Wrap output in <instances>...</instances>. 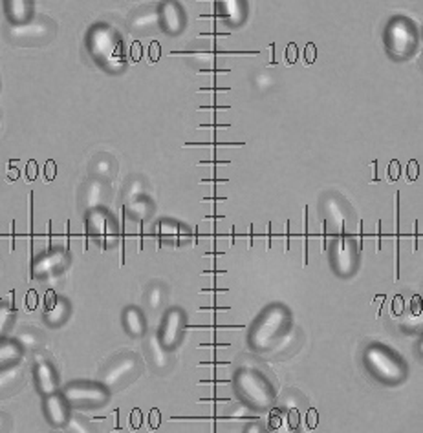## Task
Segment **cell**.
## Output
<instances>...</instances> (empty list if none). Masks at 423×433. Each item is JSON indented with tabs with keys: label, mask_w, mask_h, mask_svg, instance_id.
I'll use <instances>...</instances> for the list:
<instances>
[{
	"label": "cell",
	"mask_w": 423,
	"mask_h": 433,
	"mask_svg": "<svg viewBox=\"0 0 423 433\" xmlns=\"http://www.w3.org/2000/svg\"><path fill=\"white\" fill-rule=\"evenodd\" d=\"M292 324V313L286 305L282 304H272L267 305L260 313L255 324H253L251 331H249V343L251 348L258 353L272 349L275 343L284 337Z\"/></svg>",
	"instance_id": "obj_1"
},
{
	"label": "cell",
	"mask_w": 423,
	"mask_h": 433,
	"mask_svg": "<svg viewBox=\"0 0 423 433\" xmlns=\"http://www.w3.org/2000/svg\"><path fill=\"white\" fill-rule=\"evenodd\" d=\"M363 362L368 373L385 384H399L407 379V364L381 343H370L363 351Z\"/></svg>",
	"instance_id": "obj_2"
},
{
	"label": "cell",
	"mask_w": 423,
	"mask_h": 433,
	"mask_svg": "<svg viewBox=\"0 0 423 433\" xmlns=\"http://www.w3.org/2000/svg\"><path fill=\"white\" fill-rule=\"evenodd\" d=\"M233 382H235L238 395L253 409L264 411V409H269L275 404V391H273L272 384L267 382L266 377L258 373L257 369H238Z\"/></svg>",
	"instance_id": "obj_3"
},
{
	"label": "cell",
	"mask_w": 423,
	"mask_h": 433,
	"mask_svg": "<svg viewBox=\"0 0 423 433\" xmlns=\"http://www.w3.org/2000/svg\"><path fill=\"white\" fill-rule=\"evenodd\" d=\"M86 46L97 65L105 68L110 65H123V40L110 26H94L86 37Z\"/></svg>",
	"instance_id": "obj_4"
},
{
	"label": "cell",
	"mask_w": 423,
	"mask_h": 433,
	"mask_svg": "<svg viewBox=\"0 0 423 433\" xmlns=\"http://www.w3.org/2000/svg\"><path fill=\"white\" fill-rule=\"evenodd\" d=\"M385 48L388 55L396 60L410 59L418 46V31L416 26L405 17H394L385 28Z\"/></svg>",
	"instance_id": "obj_5"
},
{
	"label": "cell",
	"mask_w": 423,
	"mask_h": 433,
	"mask_svg": "<svg viewBox=\"0 0 423 433\" xmlns=\"http://www.w3.org/2000/svg\"><path fill=\"white\" fill-rule=\"evenodd\" d=\"M143 371V364L140 357L134 353L117 355L99 375V384H103L110 393L126 388L132 380H136Z\"/></svg>",
	"instance_id": "obj_6"
},
{
	"label": "cell",
	"mask_w": 423,
	"mask_h": 433,
	"mask_svg": "<svg viewBox=\"0 0 423 433\" xmlns=\"http://www.w3.org/2000/svg\"><path fill=\"white\" fill-rule=\"evenodd\" d=\"M63 397L72 408H101L108 402L110 391L99 382H72L63 389Z\"/></svg>",
	"instance_id": "obj_7"
},
{
	"label": "cell",
	"mask_w": 423,
	"mask_h": 433,
	"mask_svg": "<svg viewBox=\"0 0 423 433\" xmlns=\"http://www.w3.org/2000/svg\"><path fill=\"white\" fill-rule=\"evenodd\" d=\"M330 264H332L333 273L338 274L339 278L354 276L359 265V253L356 239L348 238L345 235L333 239L332 247H330Z\"/></svg>",
	"instance_id": "obj_8"
},
{
	"label": "cell",
	"mask_w": 423,
	"mask_h": 433,
	"mask_svg": "<svg viewBox=\"0 0 423 433\" xmlns=\"http://www.w3.org/2000/svg\"><path fill=\"white\" fill-rule=\"evenodd\" d=\"M8 33L19 44H39L56 33V24L48 17H31L26 22L11 24Z\"/></svg>",
	"instance_id": "obj_9"
},
{
	"label": "cell",
	"mask_w": 423,
	"mask_h": 433,
	"mask_svg": "<svg viewBox=\"0 0 423 433\" xmlns=\"http://www.w3.org/2000/svg\"><path fill=\"white\" fill-rule=\"evenodd\" d=\"M183 329H185V314H183V309L172 307L169 309L161 320V329L158 333V339H160L161 346L169 351L176 349L181 342V337H183Z\"/></svg>",
	"instance_id": "obj_10"
},
{
	"label": "cell",
	"mask_w": 423,
	"mask_h": 433,
	"mask_svg": "<svg viewBox=\"0 0 423 433\" xmlns=\"http://www.w3.org/2000/svg\"><path fill=\"white\" fill-rule=\"evenodd\" d=\"M88 230L101 241L103 247H112L117 239V223L110 212L103 207L92 209L88 214Z\"/></svg>",
	"instance_id": "obj_11"
},
{
	"label": "cell",
	"mask_w": 423,
	"mask_h": 433,
	"mask_svg": "<svg viewBox=\"0 0 423 433\" xmlns=\"http://www.w3.org/2000/svg\"><path fill=\"white\" fill-rule=\"evenodd\" d=\"M324 219L332 225V229L339 235H345L352 221V210L347 201L335 194L324 198Z\"/></svg>",
	"instance_id": "obj_12"
},
{
	"label": "cell",
	"mask_w": 423,
	"mask_h": 433,
	"mask_svg": "<svg viewBox=\"0 0 423 433\" xmlns=\"http://www.w3.org/2000/svg\"><path fill=\"white\" fill-rule=\"evenodd\" d=\"M158 24L167 35H180L185 28V11L176 0H165L158 8Z\"/></svg>",
	"instance_id": "obj_13"
},
{
	"label": "cell",
	"mask_w": 423,
	"mask_h": 433,
	"mask_svg": "<svg viewBox=\"0 0 423 433\" xmlns=\"http://www.w3.org/2000/svg\"><path fill=\"white\" fill-rule=\"evenodd\" d=\"M44 414L51 426H56V428H65L66 421L70 417V406H68V402L65 400V397L56 391V393L46 395Z\"/></svg>",
	"instance_id": "obj_14"
},
{
	"label": "cell",
	"mask_w": 423,
	"mask_h": 433,
	"mask_svg": "<svg viewBox=\"0 0 423 433\" xmlns=\"http://www.w3.org/2000/svg\"><path fill=\"white\" fill-rule=\"evenodd\" d=\"M66 265V253L60 249L50 251L46 253L44 256H40L39 260L33 265V276L37 278H44V276H50V274L57 273V271L65 269Z\"/></svg>",
	"instance_id": "obj_15"
},
{
	"label": "cell",
	"mask_w": 423,
	"mask_h": 433,
	"mask_svg": "<svg viewBox=\"0 0 423 433\" xmlns=\"http://www.w3.org/2000/svg\"><path fill=\"white\" fill-rule=\"evenodd\" d=\"M108 194H110V189L106 181L101 180H92L90 183L86 185L85 192H83V205L85 209L92 210L97 209V207H103L108 199Z\"/></svg>",
	"instance_id": "obj_16"
},
{
	"label": "cell",
	"mask_w": 423,
	"mask_h": 433,
	"mask_svg": "<svg viewBox=\"0 0 423 433\" xmlns=\"http://www.w3.org/2000/svg\"><path fill=\"white\" fill-rule=\"evenodd\" d=\"M24 382V371L17 364L0 369V397L15 393Z\"/></svg>",
	"instance_id": "obj_17"
},
{
	"label": "cell",
	"mask_w": 423,
	"mask_h": 433,
	"mask_svg": "<svg viewBox=\"0 0 423 433\" xmlns=\"http://www.w3.org/2000/svg\"><path fill=\"white\" fill-rule=\"evenodd\" d=\"M156 26H160L158 24V8H143L136 11L131 20V30L140 35H149V31Z\"/></svg>",
	"instance_id": "obj_18"
},
{
	"label": "cell",
	"mask_w": 423,
	"mask_h": 433,
	"mask_svg": "<svg viewBox=\"0 0 423 433\" xmlns=\"http://www.w3.org/2000/svg\"><path fill=\"white\" fill-rule=\"evenodd\" d=\"M37 388L42 395H50L57 391V375L50 362H39L35 368Z\"/></svg>",
	"instance_id": "obj_19"
},
{
	"label": "cell",
	"mask_w": 423,
	"mask_h": 433,
	"mask_svg": "<svg viewBox=\"0 0 423 433\" xmlns=\"http://www.w3.org/2000/svg\"><path fill=\"white\" fill-rule=\"evenodd\" d=\"M123 328L131 337H143L147 331V322L145 316L141 313L140 307H134V305H128V307L123 311Z\"/></svg>",
	"instance_id": "obj_20"
},
{
	"label": "cell",
	"mask_w": 423,
	"mask_h": 433,
	"mask_svg": "<svg viewBox=\"0 0 423 433\" xmlns=\"http://www.w3.org/2000/svg\"><path fill=\"white\" fill-rule=\"evenodd\" d=\"M6 15L11 24H20L31 19L33 13V0H4Z\"/></svg>",
	"instance_id": "obj_21"
},
{
	"label": "cell",
	"mask_w": 423,
	"mask_h": 433,
	"mask_svg": "<svg viewBox=\"0 0 423 433\" xmlns=\"http://www.w3.org/2000/svg\"><path fill=\"white\" fill-rule=\"evenodd\" d=\"M147 349H149V357H151L152 366L158 369V371H163V369L169 368L171 359H169V349H165L161 346L158 334H152L147 343Z\"/></svg>",
	"instance_id": "obj_22"
},
{
	"label": "cell",
	"mask_w": 423,
	"mask_h": 433,
	"mask_svg": "<svg viewBox=\"0 0 423 433\" xmlns=\"http://www.w3.org/2000/svg\"><path fill=\"white\" fill-rule=\"evenodd\" d=\"M126 207V216L131 219H147L149 216H152L154 212V203H152L151 199L145 198V196H140V198H134L131 201H126L125 203Z\"/></svg>",
	"instance_id": "obj_23"
},
{
	"label": "cell",
	"mask_w": 423,
	"mask_h": 433,
	"mask_svg": "<svg viewBox=\"0 0 423 433\" xmlns=\"http://www.w3.org/2000/svg\"><path fill=\"white\" fill-rule=\"evenodd\" d=\"M116 161L110 155H99L94 163L90 164V172L96 180L110 181L116 176Z\"/></svg>",
	"instance_id": "obj_24"
},
{
	"label": "cell",
	"mask_w": 423,
	"mask_h": 433,
	"mask_svg": "<svg viewBox=\"0 0 423 433\" xmlns=\"http://www.w3.org/2000/svg\"><path fill=\"white\" fill-rule=\"evenodd\" d=\"M70 316V304L66 302L65 298H56V302L46 307L44 319L48 324H51L53 328L57 325L65 324V320Z\"/></svg>",
	"instance_id": "obj_25"
},
{
	"label": "cell",
	"mask_w": 423,
	"mask_h": 433,
	"mask_svg": "<svg viewBox=\"0 0 423 433\" xmlns=\"http://www.w3.org/2000/svg\"><path fill=\"white\" fill-rule=\"evenodd\" d=\"M20 357H22V348L17 343V340L0 339V369L17 364Z\"/></svg>",
	"instance_id": "obj_26"
},
{
	"label": "cell",
	"mask_w": 423,
	"mask_h": 433,
	"mask_svg": "<svg viewBox=\"0 0 423 433\" xmlns=\"http://www.w3.org/2000/svg\"><path fill=\"white\" fill-rule=\"evenodd\" d=\"M165 287L161 284H154L149 287V293H147V305L152 309V311H158L161 307V304L165 302Z\"/></svg>",
	"instance_id": "obj_27"
},
{
	"label": "cell",
	"mask_w": 423,
	"mask_h": 433,
	"mask_svg": "<svg viewBox=\"0 0 423 433\" xmlns=\"http://www.w3.org/2000/svg\"><path fill=\"white\" fill-rule=\"evenodd\" d=\"M15 340L22 348V351L24 349H37L42 346V334H39L37 331H22Z\"/></svg>",
	"instance_id": "obj_28"
},
{
	"label": "cell",
	"mask_w": 423,
	"mask_h": 433,
	"mask_svg": "<svg viewBox=\"0 0 423 433\" xmlns=\"http://www.w3.org/2000/svg\"><path fill=\"white\" fill-rule=\"evenodd\" d=\"M160 230H161V235L165 236V238L176 239V244H180V238H187V236H189L187 232H183V235H181L183 227H180V225H176V223H172V221H161Z\"/></svg>",
	"instance_id": "obj_29"
},
{
	"label": "cell",
	"mask_w": 423,
	"mask_h": 433,
	"mask_svg": "<svg viewBox=\"0 0 423 433\" xmlns=\"http://www.w3.org/2000/svg\"><path fill=\"white\" fill-rule=\"evenodd\" d=\"M11 322H13V309L10 305H0V339L8 333Z\"/></svg>",
	"instance_id": "obj_30"
},
{
	"label": "cell",
	"mask_w": 423,
	"mask_h": 433,
	"mask_svg": "<svg viewBox=\"0 0 423 433\" xmlns=\"http://www.w3.org/2000/svg\"><path fill=\"white\" fill-rule=\"evenodd\" d=\"M143 194H145V185H143V181L141 180H136V178H134L125 190V203L134 198H140V196H143Z\"/></svg>",
	"instance_id": "obj_31"
},
{
	"label": "cell",
	"mask_w": 423,
	"mask_h": 433,
	"mask_svg": "<svg viewBox=\"0 0 423 433\" xmlns=\"http://www.w3.org/2000/svg\"><path fill=\"white\" fill-rule=\"evenodd\" d=\"M65 428L70 432H90V424L85 423L81 417H68Z\"/></svg>",
	"instance_id": "obj_32"
},
{
	"label": "cell",
	"mask_w": 423,
	"mask_h": 433,
	"mask_svg": "<svg viewBox=\"0 0 423 433\" xmlns=\"http://www.w3.org/2000/svg\"><path fill=\"white\" fill-rule=\"evenodd\" d=\"M161 57V48H160V42L158 40H154V42H151V46H149V62L151 65H154V62H158Z\"/></svg>",
	"instance_id": "obj_33"
},
{
	"label": "cell",
	"mask_w": 423,
	"mask_h": 433,
	"mask_svg": "<svg viewBox=\"0 0 423 433\" xmlns=\"http://www.w3.org/2000/svg\"><path fill=\"white\" fill-rule=\"evenodd\" d=\"M297 57H299L297 46H295V42H290L286 48V65H295V62H297Z\"/></svg>",
	"instance_id": "obj_34"
},
{
	"label": "cell",
	"mask_w": 423,
	"mask_h": 433,
	"mask_svg": "<svg viewBox=\"0 0 423 433\" xmlns=\"http://www.w3.org/2000/svg\"><path fill=\"white\" fill-rule=\"evenodd\" d=\"M288 421H290V428L297 430L299 428V409L292 408L288 411Z\"/></svg>",
	"instance_id": "obj_35"
},
{
	"label": "cell",
	"mask_w": 423,
	"mask_h": 433,
	"mask_svg": "<svg viewBox=\"0 0 423 433\" xmlns=\"http://www.w3.org/2000/svg\"><path fill=\"white\" fill-rule=\"evenodd\" d=\"M269 426H272L273 430L281 428V426H282V414H281V411H277V409H273L272 417H269Z\"/></svg>",
	"instance_id": "obj_36"
},
{
	"label": "cell",
	"mask_w": 423,
	"mask_h": 433,
	"mask_svg": "<svg viewBox=\"0 0 423 433\" xmlns=\"http://www.w3.org/2000/svg\"><path fill=\"white\" fill-rule=\"evenodd\" d=\"M319 417H317V409H308V428L315 430L317 428Z\"/></svg>",
	"instance_id": "obj_37"
},
{
	"label": "cell",
	"mask_w": 423,
	"mask_h": 433,
	"mask_svg": "<svg viewBox=\"0 0 423 433\" xmlns=\"http://www.w3.org/2000/svg\"><path fill=\"white\" fill-rule=\"evenodd\" d=\"M160 418H161L160 411H158V409H152L151 415H149V424H151L152 430H156L158 426H160Z\"/></svg>",
	"instance_id": "obj_38"
},
{
	"label": "cell",
	"mask_w": 423,
	"mask_h": 433,
	"mask_svg": "<svg viewBox=\"0 0 423 433\" xmlns=\"http://www.w3.org/2000/svg\"><path fill=\"white\" fill-rule=\"evenodd\" d=\"M131 59L134 60V62H138V60L141 59V44L138 42V40L132 44V48H131Z\"/></svg>",
	"instance_id": "obj_39"
},
{
	"label": "cell",
	"mask_w": 423,
	"mask_h": 433,
	"mask_svg": "<svg viewBox=\"0 0 423 433\" xmlns=\"http://www.w3.org/2000/svg\"><path fill=\"white\" fill-rule=\"evenodd\" d=\"M313 60H315V44L308 42L306 44V65H312Z\"/></svg>",
	"instance_id": "obj_40"
},
{
	"label": "cell",
	"mask_w": 423,
	"mask_h": 433,
	"mask_svg": "<svg viewBox=\"0 0 423 433\" xmlns=\"http://www.w3.org/2000/svg\"><path fill=\"white\" fill-rule=\"evenodd\" d=\"M416 176H418V163H416V161H410V163H408V180L414 181L416 180Z\"/></svg>",
	"instance_id": "obj_41"
},
{
	"label": "cell",
	"mask_w": 423,
	"mask_h": 433,
	"mask_svg": "<svg viewBox=\"0 0 423 433\" xmlns=\"http://www.w3.org/2000/svg\"><path fill=\"white\" fill-rule=\"evenodd\" d=\"M53 176H56V163L50 161V163H46V180H53Z\"/></svg>",
	"instance_id": "obj_42"
},
{
	"label": "cell",
	"mask_w": 423,
	"mask_h": 433,
	"mask_svg": "<svg viewBox=\"0 0 423 433\" xmlns=\"http://www.w3.org/2000/svg\"><path fill=\"white\" fill-rule=\"evenodd\" d=\"M399 176V170H398V161H392V163H390V180H396V178H398Z\"/></svg>",
	"instance_id": "obj_43"
},
{
	"label": "cell",
	"mask_w": 423,
	"mask_h": 433,
	"mask_svg": "<svg viewBox=\"0 0 423 433\" xmlns=\"http://www.w3.org/2000/svg\"><path fill=\"white\" fill-rule=\"evenodd\" d=\"M8 426H10V421H8V417L0 411V432H2V430H8Z\"/></svg>",
	"instance_id": "obj_44"
},
{
	"label": "cell",
	"mask_w": 423,
	"mask_h": 433,
	"mask_svg": "<svg viewBox=\"0 0 423 433\" xmlns=\"http://www.w3.org/2000/svg\"><path fill=\"white\" fill-rule=\"evenodd\" d=\"M28 176H30V180H35V176H37L35 161H31V163H30V170H28Z\"/></svg>",
	"instance_id": "obj_45"
},
{
	"label": "cell",
	"mask_w": 423,
	"mask_h": 433,
	"mask_svg": "<svg viewBox=\"0 0 423 433\" xmlns=\"http://www.w3.org/2000/svg\"><path fill=\"white\" fill-rule=\"evenodd\" d=\"M132 424H134L136 428H140V409H134V411H132Z\"/></svg>",
	"instance_id": "obj_46"
}]
</instances>
